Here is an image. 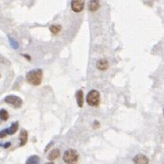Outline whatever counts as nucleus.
I'll list each match as a JSON object with an SVG mask.
<instances>
[{
	"mask_svg": "<svg viewBox=\"0 0 164 164\" xmlns=\"http://www.w3.org/2000/svg\"><path fill=\"white\" fill-rule=\"evenodd\" d=\"M8 135L7 129H3L2 131H0V138H4Z\"/></svg>",
	"mask_w": 164,
	"mask_h": 164,
	"instance_id": "nucleus-17",
	"label": "nucleus"
},
{
	"mask_svg": "<svg viewBox=\"0 0 164 164\" xmlns=\"http://www.w3.org/2000/svg\"><path fill=\"white\" fill-rule=\"evenodd\" d=\"M134 162L135 164H148L149 159L144 154H138L134 158Z\"/></svg>",
	"mask_w": 164,
	"mask_h": 164,
	"instance_id": "nucleus-6",
	"label": "nucleus"
},
{
	"mask_svg": "<svg viewBox=\"0 0 164 164\" xmlns=\"http://www.w3.org/2000/svg\"><path fill=\"white\" fill-rule=\"evenodd\" d=\"M10 44H11V46L13 48H15V49H17V47H18V44L15 42V40H12V39H10Z\"/></svg>",
	"mask_w": 164,
	"mask_h": 164,
	"instance_id": "nucleus-18",
	"label": "nucleus"
},
{
	"mask_svg": "<svg viewBox=\"0 0 164 164\" xmlns=\"http://www.w3.org/2000/svg\"><path fill=\"white\" fill-rule=\"evenodd\" d=\"M79 159V154L76 150L68 149L63 156V160L66 164H76Z\"/></svg>",
	"mask_w": 164,
	"mask_h": 164,
	"instance_id": "nucleus-2",
	"label": "nucleus"
},
{
	"mask_svg": "<svg viewBox=\"0 0 164 164\" xmlns=\"http://www.w3.org/2000/svg\"><path fill=\"white\" fill-rule=\"evenodd\" d=\"M76 98H77V105L79 107H83L84 106V92L83 90H78L76 93Z\"/></svg>",
	"mask_w": 164,
	"mask_h": 164,
	"instance_id": "nucleus-9",
	"label": "nucleus"
},
{
	"mask_svg": "<svg viewBox=\"0 0 164 164\" xmlns=\"http://www.w3.org/2000/svg\"><path fill=\"white\" fill-rule=\"evenodd\" d=\"M60 155H61L60 150L57 149V148L52 150L51 151H50V153L49 154V156H48V159L50 161H54L55 160V159H57V158L60 157Z\"/></svg>",
	"mask_w": 164,
	"mask_h": 164,
	"instance_id": "nucleus-8",
	"label": "nucleus"
},
{
	"mask_svg": "<svg viewBox=\"0 0 164 164\" xmlns=\"http://www.w3.org/2000/svg\"><path fill=\"white\" fill-rule=\"evenodd\" d=\"M44 77V73L41 69H34L30 71L29 72L26 74V81L32 85L34 86H38L40 85Z\"/></svg>",
	"mask_w": 164,
	"mask_h": 164,
	"instance_id": "nucleus-1",
	"label": "nucleus"
},
{
	"mask_svg": "<svg viewBox=\"0 0 164 164\" xmlns=\"http://www.w3.org/2000/svg\"><path fill=\"white\" fill-rule=\"evenodd\" d=\"M0 63H2V64H4V65H8V66H10V61L6 59L4 56L3 55H0Z\"/></svg>",
	"mask_w": 164,
	"mask_h": 164,
	"instance_id": "nucleus-16",
	"label": "nucleus"
},
{
	"mask_svg": "<svg viewBox=\"0 0 164 164\" xmlns=\"http://www.w3.org/2000/svg\"><path fill=\"white\" fill-rule=\"evenodd\" d=\"M49 30L54 35H55V34L59 33V32L61 30V26L60 25H57V24H55V25H52V26H49Z\"/></svg>",
	"mask_w": 164,
	"mask_h": 164,
	"instance_id": "nucleus-14",
	"label": "nucleus"
},
{
	"mask_svg": "<svg viewBox=\"0 0 164 164\" xmlns=\"http://www.w3.org/2000/svg\"><path fill=\"white\" fill-rule=\"evenodd\" d=\"M86 100H87L88 104L90 106H97L100 104V93L97 90L93 89L88 94Z\"/></svg>",
	"mask_w": 164,
	"mask_h": 164,
	"instance_id": "nucleus-3",
	"label": "nucleus"
},
{
	"mask_svg": "<svg viewBox=\"0 0 164 164\" xmlns=\"http://www.w3.org/2000/svg\"><path fill=\"white\" fill-rule=\"evenodd\" d=\"M46 164H54L53 162H49V163H46Z\"/></svg>",
	"mask_w": 164,
	"mask_h": 164,
	"instance_id": "nucleus-21",
	"label": "nucleus"
},
{
	"mask_svg": "<svg viewBox=\"0 0 164 164\" xmlns=\"http://www.w3.org/2000/svg\"><path fill=\"white\" fill-rule=\"evenodd\" d=\"M10 142H7V143H5V145L4 146V148H8V147H10Z\"/></svg>",
	"mask_w": 164,
	"mask_h": 164,
	"instance_id": "nucleus-19",
	"label": "nucleus"
},
{
	"mask_svg": "<svg viewBox=\"0 0 164 164\" xmlns=\"http://www.w3.org/2000/svg\"><path fill=\"white\" fill-rule=\"evenodd\" d=\"M4 101L5 103H7L8 105L13 106L15 109L21 108L23 105V100L16 95H8L4 99Z\"/></svg>",
	"mask_w": 164,
	"mask_h": 164,
	"instance_id": "nucleus-4",
	"label": "nucleus"
},
{
	"mask_svg": "<svg viewBox=\"0 0 164 164\" xmlns=\"http://www.w3.org/2000/svg\"><path fill=\"white\" fill-rule=\"evenodd\" d=\"M52 144H53V142H50V143H49V146H48L47 147H46V148H45V151H47L49 149V147H50V146H52Z\"/></svg>",
	"mask_w": 164,
	"mask_h": 164,
	"instance_id": "nucleus-20",
	"label": "nucleus"
},
{
	"mask_svg": "<svg viewBox=\"0 0 164 164\" xmlns=\"http://www.w3.org/2000/svg\"><path fill=\"white\" fill-rule=\"evenodd\" d=\"M96 66L100 71H106L109 67V62L106 59H101V60H99L97 61Z\"/></svg>",
	"mask_w": 164,
	"mask_h": 164,
	"instance_id": "nucleus-7",
	"label": "nucleus"
},
{
	"mask_svg": "<svg viewBox=\"0 0 164 164\" xmlns=\"http://www.w3.org/2000/svg\"><path fill=\"white\" fill-rule=\"evenodd\" d=\"M39 157L37 155H33V156H31V157L26 160V164H38L39 163Z\"/></svg>",
	"mask_w": 164,
	"mask_h": 164,
	"instance_id": "nucleus-13",
	"label": "nucleus"
},
{
	"mask_svg": "<svg viewBox=\"0 0 164 164\" xmlns=\"http://www.w3.org/2000/svg\"><path fill=\"white\" fill-rule=\"evenodd\" d=\"M0 119L2 121H7L9 119V113L6 110H0Z\"/></svg>",
	"mask_w": 164,
	"mask_h": 164,
	"instance_id": "nucleus-15",
	"label": "nucleus"
},
{
	"mask_svg": "<svg viewBox=\"0 0 164 164\" xmlns=\"http://www.w3.org/2000/svg\"><path fill=\"white\" fill-rule=\"evenodd\" d=\"M84 4H85V0H72L71 6H72V10L74 12L78 13L84 10Z\"/></svg>",
	"mask_w": 164,
	"mask_h": 164,
	"instance_id": "nucleus-5",
	"label": "nucleus"
},
{
	"mask_svg": "<svg viewBox=\"0 0 164 164\" xmlns=\"http://www.w3.org/2000/svg\"><path fill=\"white\" fill-rule=\"evenodd\" d=\"M99 7H100V3L99 0H90L89 4H88V10L91 12H95V11L98 10Z\"/></svg>",
	"mask_w": 164,
	"mask_h": 164,
	"instance_id": "nucleus-10",
	"label": "nucleus"
},
{
	"mask_svg": "<svg viewBox=\"0 0 164 164\" xmlns=\"http://www.w3.org/2000/svg\"><path fill=\"white\" fill-rule=\"evenodd\" d=\"M27 137H28V135H27V132L25 130V129H22L21 131V134H20V140H21V146H25L27 142Z\"/></svg>",
	"mask_w": 164,
	"mask_h": 164,
	"instance_id": "nucleus-11",
	"label": "nucleus"
},
{
	"mask_svg": "<svg viewBox=\"0 0 164 164\" xmlns=\"http://www.w3.org/2000/svg\"><path fill=\"white\" fill-rule=\"evenodd\" d=\"M19 128V123L18 122H15L11 124V126L9 128H6L7 129L8 135H15V133L17 132Z\"/></svg>",
	"mask_w": 164,
	"mask_h": 164,
	"instance_id": "nucleus-12",
	"label": "nucleus"
}]
</instances>
